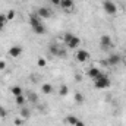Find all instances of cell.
I'll return each mask as SVG.
<instances>
[{
	"mask_svg": "<svg viewBox=\"0 0 126 126\" xmlns=\"http://www.w3.org/2000/svg\"><path fill=\"white\" fill-rule=\"evenodd\" d=\"M111 85V81L106 76V75H101V76H98L97 79H94V87L97 90H106V88H109Z\"/></svg>",
	"mask_w": 126,
	"mask_h": 126,
	"instance_id": "cell-1",
	"label": "cell"
},
{
	"mask_svg": "<svg viewBox=\"0 0 126 126\" xmlns=\"http://www.w3.org/2000/svg\"><path fill=\"white\" fill-rule=\"evenodd\" d=\"M103 7H104L106 13L110 15V16H114V15L117 13V6H116L114 1H111V0H104V1H103Z\"/></svg>",
	"mask_w": 126,
	"mask_h": 126,
	"instance_id": "cell-2",
	"label": "cell"
},
{
	"mask_svg": "<svg viewBox=\"0 0 126 126\" xmlns=\"http://www.w3.org/2000/svg\"><path fill=\"white\" fill-rule=\"evenodd\" d=\"M120 60H122V59H120V56H119V54L111 53L106 60H103L101 63H103V64H109V66H116V64H119V63H120Z\"/></svg>",
	"mask_w": 126,
	"mask_h": 126,
	"instance_id": "cell-3",
	"label": "cell"
},
{
	"mask_svg": "<svg viewBox=\"0 0 126 126\" xmlns=\"http://www.w3.org/2000/svg\"><path fill=\"white\" fill-rule=\"evenodd\" d=\"M100 46L106 50L111 48L113 47V41H111V37L110 35H101L100 37Z\"/></svg>",
	"mask_w": 126,
	"mask_h": 126,
	"instance_id": "cell-4",
	"label": "cell"
},
{
	"mask_svg": "<svg viewBox=\"0 0 126 126\" xmlns=\"http://www.w3.org/2000/svg\"><path fill=\"white\" fill-rule=\"evenodd\" d=\"M88 59H90V53H88L87 50H82V48H79V50L76 51V60H78V62L85 63Z\"/></svg>",
	"mask_w": 126,
	"mask_h": 126,
	"instance_id": "cell-5",
	"label": "cell"
},
{
	"mask_svg": "<svg viewBox=\"0 0 126 126\" xmlns=\"http://www.w3.org/2000/svg\"><path fill=\"white\" fill-rule=\"evenodd\" d=\"M37 15H38L41 19H47V18H51V16H53L51 10L47 9V7H38V9H37Z\"/></svg>",
	"mask_w": 126,
	"mask_h": 126,
	"instance_id": "cell-6",
	"label": "cell"
},
{
	"mask_svg": "<svg viewBox=\"0 0 126 126\" xmlns=\"http://www.w3.org/2000/svg\"><path fill=\"white\" fill-rule=\"evenodd\" d=\"M60 7H62L64 12H72L75 4H73V0H62L60 1Z\"/></svg>",
	"mask_w": 126,
	"mask_h": 126,
	"instance_id": "cell-7",
	"label": "cell"
},
{
	"mask_svg": "<svg viewBox=\"0 0 126 126\" xmlns=\"http://www.w3.org/2000/svg\"><path fill=\"white\" fill-rule=\"evenodd\" d=\"M22 54V47L21 46H12L9 48V56L10 57H19Z\"/></svg>",
	"mask_w": 126,
	"mask_h": 126,
	"instance_id": "cell-8",
	"label": "cell"
},
{
	"mask_svg": "<svg viewBox=\"0 0 126 126\" xmlns=\"http://www.w3.org/2000/svg\"><path fill=\"white\" fill-rule=\"evenodd\" d=\"M103 73H101V70L98 69V67H91V69H88V72H87V76L88 78H91V79H97L98 76H101Z\"/></svg>",
	"mask_w": 126,
	"mask_h": 126,
	"instance_id": "cell-9",
	"label": "cell"
},
{
	"mask_svg": "<svg viewBox=\"0 0 126 126\" xmlns=\"http://www.w3.org/2000/svg\"><path fill=\"white\" fill-rule=\"evenodd\" d=\"M79 44H81V40H79L78 37H75V35H73V37H72V40H70L66 46H67V48L75 50V48H78V47H79Z\"/></svg>",
	"mask_w": 126,
	"mask_h": 126,
	"instance_id": "cell-10",
	"label": "cell"
},
{
	"mask_svg": "<svg viewBox=\"0 0 126 126\" xmlns=\"http://www.w3.org/2000/svg\"><path fill=\"white\" fill-rule=\"evenodd\" d=\"M32 30L35 34H38V35H43V34H46V27L43 25V22L41 24H37V25H34L32 27Z\"/></svg>",
	"mask_w": 126,
	"mask_h": 126,
	"instance_id": "cell-11",
	"label": "cell"
},
{
	"mask_svg": "<svg viewBox=\"0 0 126 126\" xmlns=\"http://www.w3.org/2000/svg\"><path fill=\"white\" fill-rule=\"evenodd\" d=\"M41 91H43L46 95L51 94V93H53V87H51V84H43V85H41Z\"/></svg>",
	"mask_w": 126,
	"mask_h": 126,
	"instance_id": "cell-12",
	"label": "cell"
},
{
	"mask_svg": "<svg viewBox=\"0 0 126 126\" xmlns=\"http://www.w3.org/2000/svg\"><path fill=\"white\" fill-rule=\"evenodd\" d=\"M27 98H28V101H31V103H37L38 101V95L35 94L34 91H28V94H27Z\"/></svg>",
	"mask_w": 126,
	"mask_h": 126,
	"instance_id": "cell-13",
	"label": "cell"
},
{
	"mask_svg": "<svg viewBox=\"0 0 126 126\" xmlns=\"http://www.w3.org/2000/svg\"><path fill=\"white\" fill-rule=\"evenodd\" d=\"M79 119L76 117V116H67L66 119H64V122L67 123V125H70V126H75L76 125V122H78Z\"/></svg>",
	"mask_w": 126,
	"mask_h": 126,
	"instance_id": "cell-14",
	"label": "cell"
},
{
	"mask_svg": "<svg viewBox=\"0 0 126 126\" xmlns=\"http://www.w3.org/2000/svg\"><path fill=\"white\" fill-rule=\"evenodd\" d=\"M25 101H27V98L24 97V94L18 95V97H15V103L18 104V106H24L25 104Z\"/></svg>",
	"mask_w": 126,
	"mask_h": 126,
	"instance_id": "cell-15",
	"label": "cell"
},
{
	"mask_svg": "<svg viewBox=\"0 0 126 126\" xmlns=\"http://www.w3.org/2000/svg\"><path fill=\"white\" fill-rule=\"evenodd\" d=\"M10 93L15 95V97H18V95L22 94V88L19 87V85H15V87H12V90H10Z\"/></svg>",
	"mask_w": 126,
	"mask_h": 126,
	"instance_id": "cell-16",
	"label": "cell"
},
{
	"mask_svg": "<svg viewBox=\"0 0 126 126\" xmlns=\"http://www.w3.org/2000/svg\"><path fill=\"white\" fill-rule=\"evenodd\" d=\"M21 116H22V119L28 120V119L31 117V111H30L28 109H22V110H21Z\"/></svg>",
	"mask_w": 126,
	"mask_h": 126,
	"instance_id": "cell-17",
	"label": "cell"
},
{
	"mask_svg": "<svg viewBox=\"0 0 126 126\" xmlns=\"http://www.w3.org/2000/svg\"><path fill=\"white\" fill-rule=\"evenodd\" d=\"M69 93V88H67V85H60V88H59V94L62 95V97H66Z\"/></svg>",
	"mask_w": 126,
	"mask_h": 126,
	"instance_id": "cell-18",
	"label": "cell"
},
{
	"mask_svg": "<svg viewBox=\"0 0 126 126\" xmlns=\"http://www.w3.org/2000/svg\"><path fill=\"white\" fill-rule=\"evenodd\" d=\"M59 51H60V48L56 46V44H53V46H50V53L53 54V56H59Z\"/></svg>",
	"mask_w": 126,
	"mask_h": 126,
	"instance_id": "cell-19",
	"label": "cell"
},
{
	"mask_svg": "<svg viewBox=\"0 0 126 126\" xmlns=\"http://www.w3.org/2000/svg\"><path fill=\"white\" fill-rule=\"evenodd\" d=\"M15 16H16V12L12 9V10H9L7 13H6V18H7V21H13L15 19Z\"/></svg>",
	"mask_w": 126,
	"mask_h": 126,
	"instance_id": "cell-20",
	"label": "cell"
},
{
	"mask_svg": "<svg viewBox=\"0 0 126 126\" xmlns=\"http://www.w3.org/2000/svg\"><path fill=\"white\" fill-rule=\"evenodd\" d=\"M75 101H76L78 104H82V103H84V95L81 94V93H76V94H75Z\"/></svg>",
	"mask_w": 126,
	"mask_h": 126,
	"instance_id": "cell-21",
	"label": "cell"
},
{
	"mask_svg": "<svg viewBox=\"0 0 126 126\" xmlns=\"http://www.w3.org/2000/svg\"><path fill=\"white\" fill-rule=\"evenodd\" d=\"M72 37H73V34H70V32H66V34L63 35V41H64V44H67V43L72 40Z\"/></svg>",
	"mask_w": 126,
	"mask_h": 126,
	"instance_id": "cell-22",
	"label": "cell"
},
{
	"mask_svg": "<svg viewBox=\"0 0 126 126\" xmlns=\"http://www.w3.org/2000/svg\"><path fill=\"white\" fill-rule=\"evenodd\" d=\"M6 116H7V111H6V109L0 104V119H6Z\"/></svg>",
	"mask_w": 126,
	"mask_h": 126,
	"instance_id": "cell-23",
	"label": "cell"
},
{
	"mask_svg": "<svg viewBox=\"0 0 126 126\" xmlns=\"http://www.w3.org/2000/svg\"><path fill=\"white\" fill-rule=\"evenodd\" d=\"M24 122H25V119H22V117H16V119L13 120L15 126H22L24 125Z\"/></svg>",
	"mask_w": 126,
	"mask_h": 126,
	"instance_id": "cell-24",
	"label": "cell"
},
{
	"mask_svg": "<svg viewBox=\"0 0 126 126\" xmlns=\"http://www.w3.org/2000/svg\"><path fill=\"white\" fill-rule=\"evenodd\" d=\"M37 64H38L40 67H44V66L47 64V62H46V59H43V57H38V60H37Z\"/></svg>",
	"mask_w": 126,
	"mask_h": 126,
	"instance_id": "cell-25",
	"label": "cell"
},
{
	"mask_svg": "<svg viewBox=\"0 0 126 126\" xmlns=\"http://www.w3.org/2000/svg\"><path fill=\"white\" fill-rule=\"evenodd\" d=\"M0 22H7V18H6V13H0Z\"/></svg>",
	"mask_w": 126,
	"mask_h": 126,
	"instance_id": "cell-26",
	"label": "cell"
},
{
	"mask_svg": "<svg viewBox=\"0 0 126 126\" xmlns=\"http://www.w3.org/2000/svg\"><path fill=\"white\" fill-rule=\"evenodd\" d=\"M4 69H6V62L0 60V70H4Z\"/></svg>",
	"mask_w": 126,
	"mask_h": 126,
	"instance_id": "cell-27",
	"label": "cell"
},
{
	"mask_svg": "<svg viewBox=\"0 0 126 126\" xmlns=\"http://www.w3.org/2000/svg\"><path fill=\"white\" fill-rule=\"evenodd\" d=\"M60 1H62V0H50V3L54 4V6H60Z\"/></svg>",
	"mask_w": 126,
	"mask_h": 126,
	"instance_id": "cell-28",
	"label": "cell"
},
{
	"mask_svg": "<svg viewBox=\"0 0 126 126\" xmlns=\"http://www.w3.org/2000/svg\"><path fill=\"white\" fill-rule=\"evenodd\" d=\"M4 27H6V24H4V22H0V31H3Z\"/></svg>",
	"mask_w": 126,
	"mask_h": 126,
	"instance_id": "cell-29",
	"label": "cell"
},
{
	"mask_svg": "<svg viewBox=\"0 0 126 126\" xmlns=\"http://www.w3.org/2000/svg\"><path fill=\"white\" fill-rule=\"evenodd\" d=\"M75 126H85V123H84V122H81V120H78V122H76V125Z\"/></svg>",
	"mask_w": 126,
	"mask_h": 126,
	"instance_id": "cell-30",
	"label": "cell"
}]
</instances>
